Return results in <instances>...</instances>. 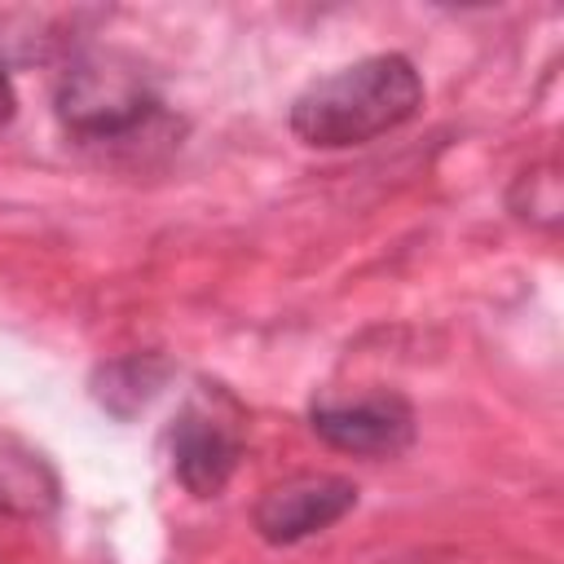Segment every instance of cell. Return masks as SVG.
Returning a JSON list of instances; mask_svg holds the SVG:
<instances>
[{"label":"cell","mask_w":564,"mask_h":564,"mask_svg":"<svg viewBox=\"0 0 564 564\" xmlns=\"http://www.w3.org/2000/svg\"><path fill=\"white\" fill-rule=\"evenodd\" d=\"M419 106L423 79L414 62L401 53H375L300 88V97L291 101V132L317 150L366 145L410 123Z\"/></svg>","instance_id":"cell-1"},{"label":"cell","mask_w":564,"mask_h":564,"mask_svg":"<svg viewBox=\"0 0 564 564\" xmlns=\"http://www.w3.org/2000/svg\"><path fill=\"white\" fill-rule=\"evenodd\" d=\"M53 106L79 145L101 150L137 145V137H150V128L163 119V101L145 70L110 48L75 53L57 75Z\"/></svg>","instance_id":"cell-2"},{"label":"cell","mask_w":564,"mask_h":564,"mask_svg":"<svg viewBox=\"0 0 564 564\" xmlns=\"http://www.w3.org/2000/svg\"><path fill=\"white\" fill-rule=\"evenodd\" d=\"M308 423L330 449H344L357 458H392L414 441V410L397 392H366L352 401L322 397L313 401Z\"/></svg>","instance_id":"cell-3"},{"label":"cell","mask_w":564,"mask_h":564,"mask_svg":"<svg viewBox=\"0 0 564 564\" xmlns=\"http://www.w3.org/2000/svg\"><path fill=\"white\" fill-rule=\"evenodd\" d=\"M172 471L194 498H216L238 458H242V427L234 410H220L216 401H189L172 423Z\"/></svg>","instance_id":"cell-4"},{"label":"cell","mask_w":564,"mask_h":564,"mask_svg":"<svg viewBox=\"0 0 564 564\" xmlns=\"http://www.w3.org/2000/svg\"><path fill=\"white\" fill-rule=\"evenodd\" d=\"M357 507V485L330 471H304L291 480H278L260 494L251 520L256 533L273 546H291L304 542L322 529H330L335 520H344Z\"/></svg>","instance_id":"cell-5"},{"label":"cell","mask_w":564,"mask_h":564,"mask_svg":"<svg viewBox=\"0 0 564 564\" xmlns=\"http://www.w3.org/2000/svg\"><path fill=\"white\" fill-rule=\"evenodd\" d=\"M53 502H57L53 467L35 449L0 436V511L4 516H44V511H53Z\"/></svg>","instance_id":"cell-6"},{"label":"cell","mask_w":564,"mask_h":564,"mask_svg":"<svg viewBox=\"0 0 564 564\" xmlns=\"http://www.w3.org/2000/svg\"><path fill=\"white\" fill-rule=\"evenodd\" d=\"M13 84H9V70H4V57H0V132H4V123L13 119Z\"/></svg>","instance_id":"cell-7"}]
</instances>
